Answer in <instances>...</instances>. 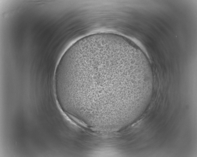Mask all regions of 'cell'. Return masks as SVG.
Here are the masks:
<instances>
[{
	"label": "cell",
	"instance_id": "6da1fadb",
	"mask_svg": "<svg viewBox=\"0 0 197 157\" xmlns=\"http://www.w3.org/2000/svg\"><path fill=\"white\" fill-rule=\"evenodd\" d=\"M57 81L77 113L92 121L108 123L135 106L153 79L149 68L129 47L100 40L65 54Z\"/></svg>",
	"mask_w": 197,
	"mask_h": 157
}]
</instances>
